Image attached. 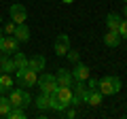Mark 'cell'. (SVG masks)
<instances>
[{
    "instance_id": "1",
    "label": "cell",
    "mask_w": 127,
    "mask_h": 119,
    "mask_svg": "<svg viewBox=\"0 0 127 119\" xmlns=\"http://www.w3.org/2000/svg\"><path fill=\"white\" fill-rule=\"evenodd\" d=\"M121 87H123V83H121V79H119V77L108 74V77L97 79V89H100L104 96H114V94L121 92Z\"/></svg>"
},
{
    "instance_id": "2",
    "label": "cell",
    "mask_w": 127,
    "mask_h": 119,
    "mask_svg": "<svg viewBox=\"0 0 127 119\" xmlns=\"http://www.w3.org/2000/svg\"><path fill=\"white\" fill-rule=\"evenodd\" d=\"M9 100L13 106H17V109H26V106L32 104V96L23 89V87H11L9 89Z\"/></svg>"
},
{
    "instance_id": "3",
    "label": "cell",
    "mask_w": 127,
    "mask_h": 119,
    "mask_svg": "<svg viewBox=\"0 0 127 119\" xmlns=\"http://www.w3.org/2000/svg\"><path fill=\"white\" fill-rule=\"evenodd\" d=\"M15 81L19 83V87L28 89V87H34L38 83V72L32 68H23V70H15Z\"/></svg>"
},
{
    "instance_id": "4",
    "label": "cell",
    "mask_w": 127,
    "mask_h": 119,
    "mask_svg": "<svg viewBox=\"0 0 127 119\" xmlns=\"http://www.w3.org/2000/svg\"><path fill=\"white\" fill-rule=\"evenodd\" d=\"M38 87H40L42 94H53L57 89V79H55V74H51V72L40 74L38 77Z\"/></svg>"
},
{
    "instance_id": "5",
    "label": "cell",
    "mask_w": 127,
    "mask_h": 119,
    "mask_svg": "<svg viewBox=\"0 0 127 119\" xmlns=\"http://www.w3.org/2000/svg\"><path fill=\"white\" fill-rule=\"evenodd\" d=\"M55 96H57L59 104H62L64 109H68V106L76 104V100H74V92H72V87H57V89H55Z\"/></svg>"
},
{
    "instance_id": "6",
    "label": "cell",
    "mask_w": 127,
    "mask_h": 119,
    "mask_svg": "<svg viewBox=\"0 0 127 119\" xmlns=\"http://www.w3.org/2000/svg\"><path fill=\"white\" fill-rule=\"evenodd\" d=\"M19 51V41L15 36H4L2 41H0V53L4 55H13Z\"/></svg>"
},
{
    "instance_id": "7",
    "label": "cell",
    "mask_w": 127,
    "mask_h": 119,
    "mask_svg": "<svg viewBox=\"0 0 127 119\" xmlns=\"http://www.w3.org/2000/svg\"><path fill=\"white\" fill-rule=\"evenodd\" d=\"M53 49H55V55L66 58V53H68V49H70V38H68V34H59V36H55Z\"/></svg>"
},
{
    "instance_id": "8",
    "label": "cell",
    "mask_w": 127,
    "mask_h": 119,
    "mask_svg": "<svg viewBox=\"0 0 127 119\" xmlns=\"http://www.w3.org/2000/svg\"><path fill=\"white\" fill-rule=\"evenodd\" d=\"M55 79H57V87H72V83H74L72 70H66V68H57Z\"/></svg>"
},
{
    "instance_id": "9",
    "label": "cell",
    "mask_w": 127,
    "mask_h": 119,
    "mask_svg": "<svg viewBox=\"0 0 127 119\" xmlns=\"http://www.w3.org/2000/svg\"><path fill=\"white\" fill-rule=\"evenodd\" d=\"M9 15L15 23H26V19H28V11H26L23 4H13L9 9Z\"/></svg>"
},
{
    "instance_id": "10",
    "label": "cell",
    "mask_w": 127,
    "mask_h": 119,
    "mask_svg": "<svg viewBox=\"0 0 127 119\" xmlns=\"http://www.w3.org/2000/svg\"><path fill=\"white\" fill-rule=\"evenodd\" d=\"M89 77H91L89 66H85V64H81V62H76V64H74V68H72V79H74V81H87Z\"/></svg>"
},
{
    "instance_id": "11",
    "label": "cell",
    "mask_w": 127,
    "mask_h": 119,
    "mask_svg": "<svg viewBox=\"0 0 127 119\" xmlns=\"http://www.w3.org/2000/svg\"><path fill=\"white\" fill-rule=\"evenodd\" d=\"M72 92H74V100H76V104H78V102H85V96H87V92H89L87 81H74Z\"/></svg>"
},
{
    "instance_id": "12",
    "label": "cell",
    "mask_w": 127,
    "mask_h": 119,
    "mask_svg": "<svg viewBox=\"0 0 127 119\" xmlns=\"http://www.w3.org/2000/svg\"><path fill=\"white\" fill-rule=\"evenodd\" d=\"M102 100H104V94H102L100 89H89L87 96H85V102H87L89 106H100Z\"/></svg>"
},
{
    "instance_id": "13",
    "label": "cell",
    "mask_w": 127,
    "mask_h": 119,
    "mask_svg": "<svg viewBox=\"0 0 127 119\" xmlns=\"http://www.w3.org/2000/svg\"><path fill=\"white\" fill-rule=\"evenodd\" d=\"M121 41H123V38H121V34H119V32H114V30H108V32L104 34V45H106V47H110V49L119 47V45H121Z\"/></svg>"
},
{
    "instance_id": "14",
    "label": "cell",
    "mask_w": 127,
    "mask_h": 119,
    "mask_svg": "<svg viewBox=\"0 0 127 119\" xmlns=\"http://www.w3.org/2000/svg\"><path fill=\"white\" fill-rule=\"evenodd\" d=\"M45 64H47V60H45V55H40V53H36V55H32V58H28V68L36 70V72L45 68Z\"/></svg>"
},
{
    "instance_id": "15",
    "label": "cell",
    "mask_w": 127,
    "mask_h": 119,
    "mask_svg": "<svg viewBox=\"0 0 127 119\" xmlns=\"http://www.w3.org/2000/svg\"><path fill=\"white\" fill-rule=\"evenodd\" d=\"M13 36L17 38L19 43H28V41H30V28H28L26 23H17V28H15Z\"/></svg>"
},
{
    "instance_id": "16",
    "label": "cell",
    "mask_w": 127,
    "mask_h": 119,
    "mask_svg": "<svg viewBox=\"0 0 127 119\" xmlns=\"http://www.w3.org/2000/svg\"><path fill=\"white\" fill-rule=\"evenodd\" d=\"M121 15L119 13H108L106 15V28L108 30H114V32H119V26H121Z\"/></svg>"
},
{
    "instance_id": "17",
    "label": "cell",
    "mask_w": 127,
    "mask_h": 119,
    "mask_svg": "<svg viewBox=\"0 0 127 119\" xmlns=\"http://www.w3.org/2000/svg\"><path fill=\"white\" fill-rule=\"evenodd\" d=\"M0 70L2 72H15V62H13V58H9V55H0Z\"/></svg>"
},
{
    "instance_id": "18",
    "label": "cell",
    "mask_w": 127,
    "mask_h": 119,
    "mask_svg": "<svg viewBox=\"0 0 127 119\" xmlns=\"http://www.w3.org/2000/svg\"><path fill=\"white\" fill-rule=\"evenodd\" d=\"M13 87V77L9 72H0V94H6Z\"/></svg>"
},
{
    "instance_id": "19",
    "label": "cell",
    "mask_w": 127,
    "mask_h": 119,
    "mask_svg": "<svg viewBox=\"0 0 127 119\" xmlns=\"http://www.w3.org/2000/svg\"><path fill=\"white\" fill-rule=\"evenodd\" d=\"M11 109H13V104H11L9 96L0 94V117H6V115L11 113Z\"/></svg>"
},
{
    "instance_id": "20",
    "label": "cell",
    "mask_w": 127,
    "mask_h": 119,
    "mask_svg": "<svg viewBox=\"0 0 127 119\" xmlns=\"http://www.w3.org/2000/svg\"><path fill=\"white\" fill-rule=\"evenodd\" d=\"M13 62H15V70H23V68H28V55H23V53H13Z\"/></svg>"
},
{
    "instance_id": "21",
    "label": "cell",
    "mask_w": 127,
    "mask_h": 119,
    "mask_svg": "<svg viewBox=\"0 0 127 119\" xmlns=\"http://www.w3.org/2000/svg\"><path fill=\"white\" fill-rule=\"evenodd\" d=\"M36 106H38L40 111L51 109V94H42V92H40V96L36 98Z\"/></svg>"
},
{
    "instance_id": "22",
    "label": "cell",
    "mask_w": 127,
    "mask_h": 119,
    "mask_svg": "<svg viewBox=\"0 0 127 119\" xmlns=\"http://www.w3.org/2000/svg\"><path fill=\"white\" fill-rule=\"evenodd\" d=\"M6 117H9V119H26V109H17V106H13Z\"/></svg>"
},
{
    "instance_id": "23",
    "label": "cell",
    "mask_w": 127,
    "mask_h": 119,
    "mask_svg": "<svg viewBox=\"0 0 127 119\" xmlns=\"http://www.w3.org/2000/svg\"><path fill=\"white\" fill-rule=\"evenodd\" d=\"M15 28H17V23H15L13 19H11V21H6V23H4V28H2V30H4V34H6V36H13Z\"/></svg>"
},
{
    "instance_id": "24",
    "label": "cell",
    "mask_w": 127,
    "mask_h": 119,
    "mask_svg": "<svg viewBox=\"0 0 127 119\" xmlns=\"http://www.w3.org/2000/svg\"><path fill=\"white\" fill-rule=\"evenodd\" d=\"M66 58H68L70 62H72V64H76L78 60H81V55H78V51H74L72 47H70V49H68V53H66Z\"/></svg>"
},
{
    "instance_id": "25",
    "label": "cell",
    "mask_w": 127,
    "mask_h": 119,
    "mask_svg": "<svg viewBox=\"0 0 127 119\" xmlns=\"http://www.w3.org/2000/svg\"><path fill=\"white\" fill-rule=\"evenodd\" d=\"M119 34H121V38H125L127 41V17L121 19V26H119Z\"/></svg>"
},
{
    "instance_id": "26",
    "label": "cell",
    "mask_w": 127,
    "mask_h": 119,
    "mask_svg": "<svg viewBox=\"0 0 127 119\" xmlns=\"http://www.w3.org/2000/svg\"><path fill=\"white\" fill-rule=\"evenodd\" d=\"M87 87H89V89H97V79L89 77V79H87Z\"/></svg>"
},
{
    "instance_id": "27",
    "label": "cell",
    "mask_w": 127,
    "mask_h": 119,
    "mask_svg": "<svg viewBox=\"0 0 127 119\" xmlns=\"http://www.w3.org/2000/svg\"><path fill=\"white\" fill-rule=\"evenodd\" d=\"M62 2H64V4H72L74 0H62Z\"/></svg>"
},
{
    "instance_id": "28",
    "label": "cell",
    "mask_w": 127,
    "mask_h": 119,
    "mask_svg": "<svg viewBox=\"0 0 127 119\" xmlns=\"http://www.w3.org/2000/svg\"><path fill=\"white\" fill-rule=\"evenodd\" d=\"M2 38H4V30H2V28H0V41H2Z\"/></svg>"
},
{
    "instance_id": "29",
    "label": "cell",
    "mask_w": 127,
    "mask_h": 119,
    "mask_svg": "<svg viewBox=\"0 0 127 119\" xmlns=\"http://www.w3.org/2000/svg\"><path fill=\"white\" fill-rule=\"evenodd\" d=\"M123 15H125V17H127V2H125V9H123Z\"/></svg>"
},
{
    "instance_id": "30",
    "label": "cell",
    "mask_w": 127,
    "mask_h": 119,
    "mask_svg": "<svg viewBox=\"0 0 127 119\" xmlns=\"http://www.w3.org/2000/svg\"><path fill=\"white\" fill-rule=\"evenodd\" d=\"M0 23H2V15H0Z\"/></svg>"
},
{
    "instance_id": "31",
    "label": "cell",
    "mask_w": 127,
    "mask_h": 119,
    "mask_svg": "<svg viewBox=\"0 0 127 119\" xmlns=\"http://www.w3.org/2000/svg\"><path fill=\"white\" fill-rule=\"evenodd\" d=\"M123 2H127V0H123Z\"/></svg>"
},
{
    "instance_id": "32",
    "label": "cell",
    "mask_w": 127,
    "mask_h": 119,
    "mask_svg": "<svg viewBox=\"0 0 127 119\" xmlns=\"http://www.w3.org/2000/svg\"><path fill=\"white\" fill-rule=\"evenodd\" d=\"M0 72H2V70H0Z\"/></svg>"
},
{
    "instance_id": "33",
    "label": "cell",
    "mask_w": 127,
    "mask_h": 119,
    "mask_svg": "<svg viewBox=\"0 0 127 119\" xmlns=\"http://www.w3.org/2000/svg\"><path fill=\"white\" fill-rule=\"evenodd\" d=\"M0 55H2V53H0Z\"/></svg>"
}]
</instances>
